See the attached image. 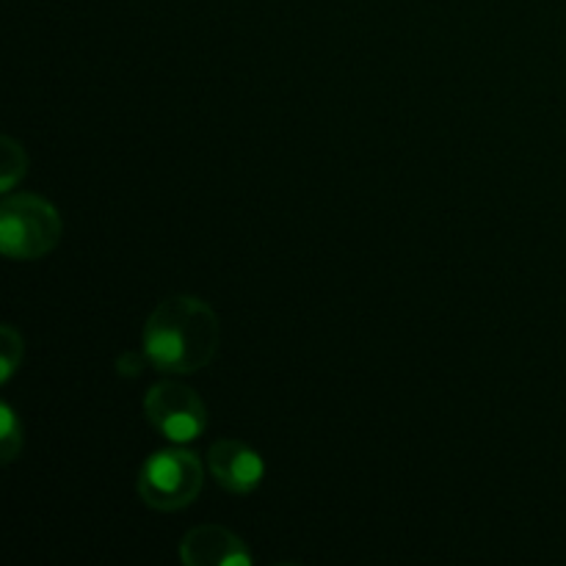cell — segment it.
<instances>
[{
  "label": "cell",
  "instance_id": "obj_1",
  "mask_svg": "<svg viewBox=\"0 0 566 566\" xmlns=\"http://www.w3.org/2000/svg\"><path fill=\"white\" fill-rule=\"evenodd\" d=\"M219 343V315L205 298L188 293L164 298L144 324V357L160 374L188 376L208 368Z\"/></svg>",
  "mask_w": 566,
  "mask_h": 566
},
{
  "label": "cell",
  "instance_id": "obj_2",
  "mask_svg": "<svg viewBox=\"0 0 566 566\" xmlns=\"http://www.w3.org/2000/svg\"><path fill=\"white\" fill-rule=\"evenodd\" d=\"M64 235L55 205L39 193H6L0 205V252L9 260L31 263L53 252Z\"/></svg>",
  "mask_w": 566,
  "mask_h": 566
},
{
  "label": "cell",
  "instance_id": "obj_3",
  "mask_svg": "<svg viewBox=\"0 0 566 566\" xmlns=\"http://www.w3.org/2000/svg\"><path fill=\"white\" fill-rule=\"evenodd\" d=\"M205 486V468L197 453L175 446L153 453L136 479L138 497L155 512H180L199 497Z\"/></svg>",
  "mask_w": 566,
  "mask_h": 566
},
{
  "label": "cell",
  "instance_id": "obj_4",
  "mask_svg": "<svg viewBox=\"0 0 566 566\" xmlns=\"http://www.w3.org/2000/svg\"><path fill=\"white\" fill-rule=\"evenodd\" d=\"M144 415L149 426L171 446H188L208 429V407L197 390L177 379L158 381L144 396Z\"/></svg>",
  "mask_w": 566,
  "mask_h": 566
},
{
  "label": "cell",
  "instance_id": "obj_5",
  "mask_svg": "<svg viewBox=\"0 0 566 566\" xmlns=\"http://www.w3.org/2000/svg\"><path fill=\"white\" fill-rule=\"evenodd\" d=\"M208 470L216 484L232 495H249L265 479V462L252 446L241 440H219L208 451Z\"/></svg>",
  "mask_w": 566,
  "mask_h": 566
},
{
  "label": "cell",
  "instance_id": "obj_6",
  "mask_svg": "<svg viewBox=\"0 0 566 566\" xmlns=\"http://www.w3.org/2000/svg\"><path fill=\"white\" fill-rule=\"evenodd\" d=\"M180 562L186 566H252L247 542L221 525H199L180 542Z\"/></svg>",
  "mask_w": 566,
  "mask_h": 566
},
{
  "label": "cell",
  "instance_id": "obj_7",
  "mask_svg": "<svg viewBox=\"0 0 566 566\" xmlns=\"http://www.w3.org/2000/svg\"><path fill=\"white\" fill-rule=\"evenodd\" d=\"M28 171V155L17 138L3 136L0 138V191L11 193L17 182L25 177Z\"/></svg>",
  "mask_w": 566,
  "mask_h": 566
},
{
  "label": "cell",
  "instance_id": "obj_8",
  "mask_svg": "<svg viewBox=\"0 0 566 566\" xmlns=\"http://www.w3.org/2000/svg\"><path fill=\"white\" fill-rule=\"evenodd\" d=\"M25 434H22V420L17 418L14 407L9 401L0 403V462L11 464L20 459Z\"/></svg>",
  "mask_w": 566,
  "mask_h": 566
},
{
  "label": "cell",
  "instance_id": "obj_9",
  "mask_svg": "<svg viewBox=\"0 0 566 566\" xmlns=\"http://www.w3.org/2000/svg\"><path fill=\"white\" fill-rule=\"evenodd\" d=\"M25 357V340L11 324L0 326V381L9 385Z\"/></svg>",
  "mask_w": 566,
  "mask_h": 566
}]
</instances>
